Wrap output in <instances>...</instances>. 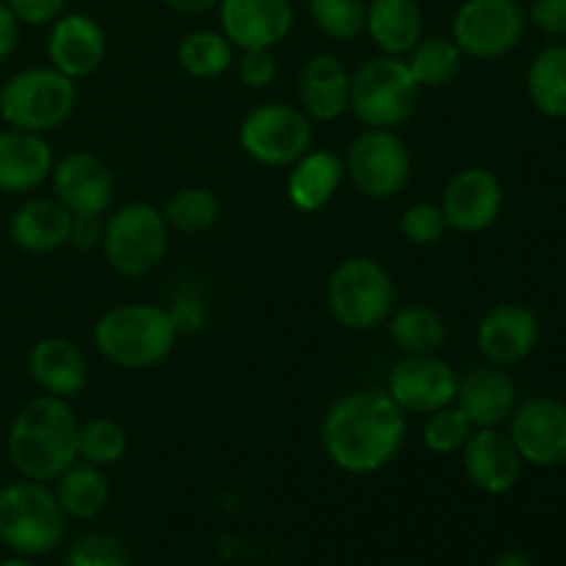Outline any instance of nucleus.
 I'll return each mask as SVG.
<instances>
[{"label": "nucleus", "instance_id": "24", "mask_svg": "<svg viewBox=\"0 0 566 566\" xmlns=\"http://www.w3.org/2000/svg\"><path fill=\"white\" fill-rule=\"evenodd\" d=\"M346 180V160L332 149H307L287 171V199L302 213H318Z\"/></svg>", "mask_w": 566, "mask_h": 566}, {"label": "nucleus", "instance_id": "3", "mask_svg": "<svg viewBox=\"0 0 566 566\" xmlns=\"http://www.w3.org/2000/svg\"><path fill=\"white\" fill-rule=\"evenodd\" d=\"M177 329L166 307L127 302L105 310L92 332L99 357L122 370H147L164 363L177 343Z\"/></svg>", "mask_w": 566, "mask_h": 566}, {"label": "nucleus", "instance_id": "29", "mask_svg": "<svg viewBox=\"0 0 566 566\" xmlns=\"http://www.w3.org/2000/svg\"><path fill=\"white\" fill-rule=\"evenodd\" d=\"M528 99L547 119H566V44H545L525 72Z\"/></svg>", "mask_w": 566, "mask_h": 566}, {"label": "nucleus", "instance_id": "25", "mask_svg": "<svg viewBox=\"0 0 566 566\" xmlns=\"http://www.w3.org/2000/svg\"><path fill=\"white\" fill-rule=\"evenodd\" d=\"M72 213L59 199L36 197L22 202L9 221V235L28 254H50L70 243Z\"/></svg>", "mask_w": 566, "mask_h": 566}, {"label": "nucleus", "instance_id": "14", "mask_svg": "<svg viewBox=\"0 0 566 566\" xmlns=\"http://www.w3.org/2000/svg\"><path fill=\"white\" fill-rule=\"evenodd\" d=\"M53 199L72 216H103L114 202V175L99 155L72 149L61 155L50 171Z\"/></svg>", "mask_w": 566, "mask_h": 566}, {"label": "nucleus", "instance_id": "10", "mask_svg": "<svg viewBox=\"0 0 566 566\" xmlns=\"http://www.w3.org/2000/svg\"><path fill=\"white\" fill-rule=\"evenodd\" d=\"M528 28L520 0H464L451 20V39L464 59L497 61L517 50Z\"/></svg>", "mask_w": 566, "mask_h": 566}, {"label": "nucleus", "instance_id": "2", "mask_svg": "<svg viewBox=\"0 0 566 566\" xmlns=\"http://www.w3.org/2000/svg\"><path fill=\"white\" fill-rule=\"evenodd\" d=\"M77 429L81 423L70 401L44 392L31 398L14 415L6 437L11 468L22 479L50 484L77 462Z\"/></svg>", "mask_w": 566, "mask_h": 566}, {"label": "nucleus", "instance_id": "23", "mask_svg": "<svg viewBox=\"0 0 566 566\" xmlns=\"http://www.w3.org/2000/svg\"><path fill=\"white\" fill-rule=\"evenodd\" d=\"M55 155L48 138L28 130L0 133V193H31L50 180Z\"/></svg>", "mask_w": 566, "mask_h": 566}, {"label": "nucleus", "instance_id": "11", "mask_svg": "<svg viewBox=\"0 0 566 566\" xmlns=\"http://www.w3.org/2000/svg\"><path fill=\"white\" fill-rule=\"evenodd\" d=\"M343 160L352 186L374 202L398 197L412 177V153L396 130L365 127Z\"/></svg>", "mask_w": 566, "mask_h": 566}, {"label": "nucleus", "instance_id": "6", "mask_svg": "<svg viewBox=\"0 0 566 566\" xmlns=\"http://www.w3.org/2000/svg\"><path fill=\"white\" fill-rule=\"evenodd\" d=\"M418 81L401 55H376L357 72H352V99L348 111L376 130H396L407 125L420 103Z\"/></svg>", "mask_w": 566, "mask_h": 566}, {"label": "nucleus", "instance_id": "46", "mask_svg": "<svg viewBox=\"0 0 566 566\" xmlns=\"http://www.w3.org/2000/svg\"><path fill=\"white\" fill-rule=\"evenodd\" d=\"M0 566H33V564L28 562L25 556H20V558H6V562H0Z\"/></svg>", "mask_w": 566, "mask_h": 566}, {"label": "nucleus", "instance_id": "15", "mask_svg": "<svg viewBox=\"0 0 566 566\" xmlns=\"http://www.w3.org/2000/svg\"><path fill=\"white\" fill-rule=\"evenodd\" d=\"M440 208L448 230H457L462 235L490 230L503 210L501 180L484 166H468L448 180Z\"/></svg>", "mask_w": 566, "mask_h": 566}, {"label": "nucleus", "instance_id": "7", "mask_svg": "<svg viewBox=\"0 0 566 566\" xmlns=\"http://www.w3.org/2000/svg\"><path fill=\"white\" fill-rule=\"evenodd\" d=\"M77 105V83L55 66H28L0 86V116L14 130H55Z\"/></svg>", "mask_w": 566, "mask_h": 566}, {"label": "nucleus", "instance_id": "42", "mask_svg": "<svg viewBox=\"0 0 566 566\" xmlns=\"http://www.w3.org/2000/svg\"><path fill=\"white\" fill-rule=\"evenodd\" d=\"M103 216H72L70 243L75 249H94L103 243Z\"/></svg>", "mask_w": 566, "mask_h": 566}, {"label": "nucleus", "instance_id": "19", "mask_svg": "<svg viewBox=\"0 0 566 566\" xmlns=\"http://www.w3.org/2000/svg\"><path fill=\"white\" fill-rule=\"evenodd\" d=\"M473 429H501L517 409V385L501 365H475L459 376L457 398H453Z\"/></svg>", "mask_w": 566, "mask_h": 566}, {"label": "nucleus", "instance_id": "41", "mask_svg": "<svg viewBox=\"0 0 566 566\" xmlns=\"http://www.w3.org/2000/svg\"><path fill=\"white\" fill-rule=\"evenodd\" d=\"M171 324H175L177 335H188V332H199L205 326V304L193 296L177 298L169 307Z\"/></svg>", "mask_w": 566, "mask_h": 566}, {"label": "nucleus", "instance_id": "35", "mask_svg": "<svg viewBox=\"0 0 566 566\" xmlns=\"http://www.w3.org/2000/svg\"><path fill=\"white\" fill-rule=\"evenodd\" d=\"M473 434V426L464 418L462 409L457 403L437 409V412L426 415L423 426V446L437 457H453L464 448V442Z\"/></svg>", "mask_w": 566, "mask_h": 566}, {"label": "nucleus", "instance_id": "37", "mask_svg": "<svg viewBox=\"0 0 566 566\" xmlns=\"http://www.w3.org/2000/svg\"><path fill=\"white\" fill-rule=\"evenodd\" d=\"M448 221L434 202H415L401 213V235L415 247H434L446 238Z\"/></svg>", "mask_w": 566, "mask_h": 566}, {"label": "nucleus", "instance_id": "9", "mask_svg": "<svg viewBox=\"0 0 566 566\" xmlns=\"http://www.w3.org/2000/svg\"><path fill=\"white\" fill-rule=\"evenodd\" d=\"M238 144L265 169H291L307 149H313V122L298 105H254L238 127Z\"/></svg>", "mask_w": 566, "mask_h": 566}, {"label": "nucleus", "instance_id": "17", "mask_svg": "<svg viewBox=\"0 0 566 566\" xmlns=\"http://www.w3.org/2000/svg\"><path fill=\"white\" fill-rule=\"evenodd\" d=\"M221 33L235 50H271L293 28L291 0H221L219 6Z\"/></svg>", "mask_w": 566, "mask_h": 566}, {"label": "nucleus", "instance_id": "22", "mask_svg": "<svg viewBox=\"0 0 566 566\" xmlns=\"http://www.w3.org/2000/svg\"><path fill=\"white\" fill-rule=\"evenodd\" d=\"M28 374L44 396H81L88 385V363L81 346L66 337H44L28 354Z\"/></svg>", "mask_w": 566, "mask_h": 566}, {"label": "nucleus", "instance_id": "31", "mask_svg": "<svg viewBox=\"0 0 566 566\" xmlns=\"http://www.w3.org/2000/svg\"><path fill=\"white\" fill-rule=\"evenodd\" d=\"M403 61L420 88H442L457 81L464 55L451 36H423Z\"/></svg>", "mask_w": 566, "mask_h": 566}, {"label": "nucleus", "instance_id": "30", "mask_svg": "<svg viewBox=\"0 0 566 566\" xmlns=\"http://www.w3.org/2000/svg\"><path fill=\"white\" fill-rule=\"evenodd\" d=\"M177 64L193 81H216L235 64V48L221 31H191L177 48Z\"/></svg>", "mask_w": 566, "mask_h": 566}, {"label": "nucleus", "instance_id": "26", "mask_svg": "<svg viewBox=\"0 0 566 566\" xmlns=\"http://www.w3.org/2000/svg\"><path fill=\"white\" fill-rule=\"evenodd\" d=\"M365 33L385 55H407L426 36L423 9L418 0H370Z\"/></svg>", "mask_w": 566, "mask_h": 566}, {"label": "nucleus", "instance_id": "43", "mask_svg": "<svg viewBox=\"0 0 566 566\" xmlns=\"http://www.w3.org/2000/svg\"><path fill=\"white\" fill-rule=\"evenodd\" d=\"M17 42H20V20L11 14L9 6L0 0V64L6 59H11V53L17 50Z\"/></svg>", "mask_w": 566, "mask_h": 566}, {"label": "nucleus", "instance_id": "5", "mask_svg": "<svg viewBox=\"0 0 566 566\" xmlns=\"http://www.w3.org/2000/svg\"><path fill=\"white\" fill-rule=\"evenodd\" d=\"M66 514L42 481H11L0 490V539L17 556H48L64 536Z\"/></svg>", "mask_w": 566, "mask_h": 566}, {"label": "nucleus", "instance_id": "32", "mask_svg": "<svg viewBox=\"0 0 566 566\" xmlns=\"http://www.w3.org/2000/svg\"><path fill=\"white\" fill-rule=\"evenodd\" d=\"M160 213H164L169 230L182 232V235H199L219 221L221 205L210 188L188 186L171 193Z\"/></svg>", "mask_w": 566, "mask_h": 566}, {"label": "nucleus", "instance_id": "36", "mask_svg": "<svg viewBox=\"0 0 566 566\" xmlns=\"http://www.w3.org/2000/svg\"><path fill=\"white\" fill-rule=\"evenodd\" d=\"M64 566H130V556L116 536L94 531V534L72 542L64 556Z\"/></svg>", "mask_w": 566, "mask_h": 566}, {"label": "nucleus", "instance_id": "39", "mask_svg": "<svg viewBox=\"0 0 566 566\" xmlns=\"http://www.w3.org/2000/svg\"><path fill=\"white\" fill-rule=\"evenodd\" d=\"M20 25H50L66 11L70 0H3Z\"/></svg>", "mask_w": 566, "mask_h": 566}, {"label": "nucleus", "instance_id": "1", "mask_svg": "<svg viewBox=\"0 0 566 566\" xmlns=\"http://www.w3.org/2000/svg\"><path fill=\"white\" fill-rule=\"evenodd\" d=\"M409 415L385 387H357L321 418V446L337 470L370 475L396 462L407 442Z\"/></svg>", "mask_w": 566, "mask_h": 566}, {"label": "nucleus", "instance_id": "8", "mask_svg": "<svg viewBox=\"0 0 566 566\" xmlns=\"http://www.w3.org/2000/svg\"><path fill=\"white\" fill-rule=\"evenodd\" d=\"M171 230L164 213L147 202H127L105 219L103 252L111 269L122 276H147L169 254Z\"/></svg>", "mask_w": 566, "mask_h": 566}, {"label": "nucleus", "instance_id": "12", "mask_svg": "<svg viewBox=\"0 0 566 566\" xmlns=\"http://www.w3.org/2000/svg\"><path fill=\"white\" fill-rule=\"evenodd\" d=\"M459 374L440 354L401 357L387 374L385 390L407 415H431L457 398Z\"/></svg>", "mask_w": 566, "mask_h": 566}, {"label": "nucleus", "instance_id": "33", "mask_svg": "<svg viewBox=\"0 0 566 566\" xmlns=\"http://www.w3.org/2000/svg\"><path fill=\"white\" fill-rule=\"evenodd\" d=\"M130 437L127 429L114 418H94L77 429V459L94 468H114L125 459Z\"/></svg>", "mask_w": 566, "mask_h": 566}, {"label": "nucleus", "instance_id": "45", "mask_svg": "<svg viewBox=\"0 0 566 566\" xmlns=\"http://www.w3.org/2000/svg\"><path fill=\"white\" fill-rule=\"evenodd\" d=\"M492 566H534V562H531L528 553L506 551V553H501V556L495 558V564H492Z\"/></svg>", "mask_w": 566, "mask_h": 566}, {"label": "nucleus", "instance_id": "34", "mask_svg": "<svg viewBox=\"0 0 566 566\" xmlns=\"http://www.w3.org/2000/svg\"><path fill=\"white\" fill-rule=\"evenodd\" d=\"M310 17L324 36L354 42L365 33L368 0H310Z\"/></svg>", "mask_w": 566, "mask_h": 566}, {"label": "nucleus", "instance_id": "16", "mask_svg": "<svg viewBox=\"0 0 566 566\" xmlns=\"http://www.w3.org/2000/svg\"><path fill=\"white\" fill-rule=\"evenodd\" d=\"M539 318H536L534 310H528L525 304L506 302L495 304L481 315L475 343H479V352L486 363L509 368V365H520L534 354V348L539 346Z\"/></svg>", "mask_w": 566, "mask_h": 566}, {"label": "nucleus", "instance_id": "40", "mask_svg": "<svg viewBox=\"0 0 566 566\" xmlns=\"http://www.w3.org/2000/svg\"><path fill=\"white\" fill-rule=\"evenodd\" d=\"M528 22L542 33L566 39V0H534L528 6Z\"/></svg>", "mask_w": 566, "mask_h": 566}, {"label": "nucleus", "instance_id": "20", "mask_svg": "<svg viewBox=\"0 0 566 566\" xmlns=\"http://www.w3.org/2000/svg\"><path fill=\"white\" fill-rule=\"evenodd\" d=\"M459 453H462L468 481L486 495H506L523 475V459H520L509 431L473 429Z\"/></svg>", "mask_w": 566, "mask_h": 566}, {"label": "nucleus", "instance_id": "13", "mask_svg": "<svg viewBox=\"0 0 566 566\" xmlns=\"http://www.w3.org/2000/svg\"><path fill=\"white\" fill-rule=\"evenodd\" d=\"M509 437L523 464L562 468L566 464V403L558 398H528L509 418Z\"/></svg>", "mask_w": 566, "mask_h": 566}, {"label": "nucleus", "instance_id": "21", "mask_svg": "<svg viewBox=\"0 0 566 566\" xmlns=\"http://www.w3.org/2000/svg\"><path fill=\"white\" fill-rule=\"evenodd\" d=\"M352 72L337 55L315 53L298 72V108L310 122H335L348 111Z\"/></svg>", "mask_w": 566, "mask_h": 566}, {"label": "nucleus", "instance_id": "4", "mask_svg": "<svg viewBox=\"0 0 566 566\" xmlns=\"http://www.w3.org/2000/svg\"><path fill=\"white\" fill-rule=\"evenodd\" d=\"M396 282L379 260L348 258L335 265L326 282V307L332 318L348 332H370L387 324L396 310Z\"/></svg>", "mask_w": 566, "mask_h": 566}, {"label": "nucleus", "instance_id": "27", "mask_svg": "<svg viewBox=\"0 0 566 566\" xmlns=\"http://www.w3.org/2000/svg\"><path fill=\"white\" fill-rule=\"evenodd\" d=\"M387 335L392 346L403 354H440L448 340V326L442 315L429 304H401L387 318Z\"/></svg>", "mask_w": 566, "mask_h": 566}, {"label": "nucleus", "instance_id": "38", "mask_svg": "<svg viewBox=\"0 0 566 566\" xmlns=\"http://www.w3.org/2000/svg\"><path fill=\"white\" fill-rule=\"evenodd\" d=\"M232 66L247 88H265L276 77V59L271 50H241Z\"/></svg>", "mask_w": 566, "mask_h": 566}, {"label": "nucleus", "instance_id": "28", "mask_svg": "<svg viewBox=\"0 0 566 566\" xmlns=\"http://www.w3.org/2000/svg\"><path fill=\"white\" fill-rule=\"evenodd\" d=\"M55 497L66 517L72 520H94L108 509L111 501V481L103 468L81 462L77 459L72 468L55 479Z\"/></svg>", "mask_w": 566, "mask_h": 566}, {"label": "nucleus", "instance_id": "18", "mask_svg": "<svg viewBox=\"0 0 566 566\" xmlns=\"http://www.w3.org/2000/svg\"><path fill=\"white\" fill-rule=\"evenodd\" d=\"M108 55V36L94 17L81 11H64L50 22L48 61L72 81L94 75Z\"/></svg>", "mask_w": 566, "mask_h": 566}, {"label": "nucleus", "instance_id": "44", "mask_svg": "<svg viewBox=\"0 0 566 566\" xmlns=\"http://www.w3.org/2000/svg\"><path fill=\"white\" fill-rule=\"evenodd\" d=\"M221 0H164L166 9L177 11V14H202V11L216 9Z\"/></svg>", "mask_w": 566, "mask_h": 566}]
</instances>
